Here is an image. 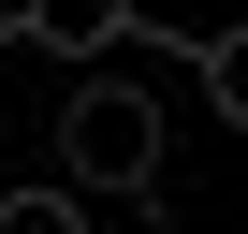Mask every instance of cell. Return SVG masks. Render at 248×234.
<instances>
[{"label":"cell","instance_id":"1","mask_svg":"<svg viewBox=\"0 0 248 234\" xmlns=\"http://www.w3.org/2000/svg\"><path fill=\"white\" fill-rule=\"evenodd\" d=\"M59 176H73L88 205H146V190H161V102L88 59V88L59 102Z\"/></svg>","mask_w":248,"mask_h":234},{"label":"cell","instance_id":"2","mask_svg":"<svg viewBox=\"0 0 248 234\" xmlns=\"http://www.w3.org/2000/svg\"><path fill=\"white\" fill-rule=\"evenodd\" d=\"M15 30H30L44 59H73V73H88V59H117V44L146 30V0H15Z\"/></svg>","mask_w":248,"mask_h":234},{"label":"cell","instance_id":"3","mask_svg":"<svg viewBox=\"0 0 248 234\" xmlns=\"http://www.w3.org/2000/svg\"><path fill=\"white\" fill-rule=\"evenodd\" d=\"M0 234H102V205L59 176V190H0Z\"/></svg>","mask_w":248,"mask_h":234},{"label":"cell","instance_id":"4","mask_svg":"<svg viewBox=\"0 0 248 234\" xmlns=\"http://www.w3.org/2000/svg\"><path fill=\"white\" fill-rule=\"evenodd\" d=\"M190 73H204V102L248 132V30H190Z\"/></svg>","mask_w":248,"mask_h":234}]
</instances>
